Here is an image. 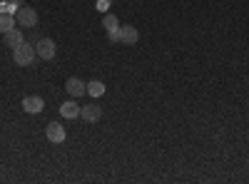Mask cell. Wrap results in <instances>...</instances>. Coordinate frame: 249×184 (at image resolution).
<instances>
[{
	"label": "cell",
	"instance_id": "7",
	"mask_svg": "<svg viewBox=\"0 0 249 184\" xmlns=\"http://www.w3.org/2000/svg\"><path fill=\"white\" fill-rule=\"evenodd\" d=\"M48 139L60 145V142H65V127L60 125V122H50L48 125Z\"/></svg>",
	"mask_w": 249,
	"mask_h": 184
},
{
	"label": "cell",
	"instance_id": "13",
	"mask_svg": "<svg viewBox=\"0 0 249 184\" xmlns=\"http://www.w3.org/2000/svg\"><path fill=\"white\" fill-rule=\"evenodd\" d=\"M102 28H105V30H115V28H120L117 17H115L112 13H105V17H102Z\"/></svg>",
	"mask_w": 249,
	"mask_h": 184
},
{
	"label": "cell",
	"instance_id": "8",
	"mask_svg": "<svg viewBox=\"0 0 249 184\" xmlns=\"http://www.w3.org/2000/svg\"><path fill=\"white\" fill-rule=\"evenodd\" d=\"M65 90H68L72 97H82V95L88 92V85L82 83V80H77V77H70L68 83H65Z\"/></svg>",
	"mask_w": 249,
	"mask_h": 184
},
{
	"label": "cell",
	"instance_id": "2",
	"mask_svg": "<svg viewBox=\"0 0 249 184\" xmlns=\"http://www.w3.org/2000/svg\"><path fill=\"white\" fill-rule=\"evenodd\" d=\"M13 15H15V23L20 28H35L37 25V13L33 8H28V5H20Z\"/></svg>",
	"mask_w": 249,
	"mask_h": 184
},
{
	"label": "cell",
	"instance_id": "6",
	"mask_svg": "<svg viewBox=\"0 0 249 184\" xmlns=\"http://www.w3.org/2000/svg\"><path fill=\"white\" fill-rule=\"evenodd\" d=\"M137 40H140V33H137L135 25H124V28H120V43H124V45H135Z\"/></svg>",
	"mask_w": 249,
	"mask_h": 184
},
{
	"label": "cell",
	"instance_id": "15",
	"mask_svg": "<svg viewBox=\"0 0 249 184\" xmlns=\"http://www.w3.org/2000/svg\"><path fill=\"white\" fill-rule=\"evenodd\" d=\"M110 5H112V3H107V0H97V3H95V8H97L100 13H107Z\"/></svg>",
	"mask_w": 249,
	"mask_h": 184
},
{
	"label": "cell",
	"instance_id": "16",
	"mask_svg": "<svg viewBox=\"0 0 249 184\" xmlns=\"http://www.w3.org/2000/svg\"><path fill=\"white\" fill-rule=\"evenodd\" d=\"M107 37H110V43H120V28L107 30Z\"/></svg>",
	"mask_w": 249,
	"mask_h": 184
},
{
	"label": "cell",
	"instance_id": "5",
	"mask_svg": "<svg viewBox=\"0 0 249 184\" xmlns=\"http://www.w3.org/2000/svg\"><path fill=\"white\" fill-rule=\"evenodd\" d=\"M80 117L85 119V122H100V117H102V110L95 105V102H90V105L80 107Z\"/></svg>",
	"mask_w": 249,
	"mask_h": 184
},
{
	"label": "cell",
	"instance_id": "14",
	"mask_svg": "<svg viewBox=\"0 0 249 184\" xmlns=\"http://www.w3.org/2000/svg\"><path fill=\"white\" fill-rule=\"evenodd\" d=\"M18 8L13 3H8V0H0V15H13Z\"/></svg>",
	"mask_w": 249,
	"mask_h": 184
},
{
	"label": "cell",
	"instance_id": "11",
	"mask_svg": "<svg viewBox=\"0 0 249 184\" xmlns=\"http://www.w3.org/2000/svg\"><path fill=\"white\" fill-rule=\"evenodd\" d=\"M13 28H15V15H0V33L5 35Z\"/></svg>",
	"mask_w": 249,
	"mask_h": 184
},
{
	"label": "cell",
	"instance_id": "9",
	"mask_svg": "<svg viewBox=\"0 0 249 184\" xmlns=\"http://www.w3.org/2000/svg\"><path fill=\"white\" fill-rule=\"evenodd\" d=\"M23 43H25V37H23V33H20L18 28H13V30L5 33V45L8 48H18V45H23Z\"/></svg>",
	"mask_w": 249,
	"mask_h": 184
},
{
	"label": "cell",
	"instance_id": "4",
	"mask_svg": "<svg viewBox=\"0 0 249 184\" xmlns=\"http://www.w3.org/2000/svg\"><path fill=\"white\" fill-rule=\"evenodd\" d=\"M43 107H45V102H43V97H37V95H30V97H25V100H23V110H25L28 115H37V112H43Z\"/></svg>",
	"mask_w": 249,
	"mask_h": 184
},
{
	"label": "cell",
	"instance_id": "1",
	"mask_svg": "<svg viewBox=\"0 0 249 184\" xmlns=\"http://www.w3.org/2000/svg\"><path fill=\"white\" fill-rule=\"evenodd\" d=\"M35 57H37V52H35V48L28 45V43L13 48V60H15V65H20V67H30V65L35 63Z\"/></svg>",
	"mask_w": 249,
	"mask_h": 184
},
{
	"label": "cell",
	"instance_id": "12",
	"mask_svg": "<svg viewBox=\"0 0 249 184\" xmlns=\"http://www.w3.org/2000/svg\"><path fill=\"white\" fill-rule=\"evenodd\" d=\"M88 95H92V97L105 95V85H102L100 80H92V83H88Z\"/></svg>",
	"mask_w": 249,
	"mask_h": 184
},
{
	"label": "cell",
	"instance_id": "18",
	"mask_svg": "<svg viewBox=\"0 0 249 184\" xmlns=\"http://www.w3.org/2000/svg\"><path fill=\"white\" fill-rule=\"evenodd\" d=\"M107 3H112V0H107Z\"/></svg>",
	"mask_w": 249,
	"mask_h": 184
},
{
	"label": "cell",
	"instance_id": "10",
	"mask_svg": "<svg viewBox=\"0 0 249 184\" xmlns=\"http://www.w3.org/2000/svg\"><path fill=\"white\" fill-rule=\"evenodd\" d=\"M60 112H62V117H65V119H75V117H80V105L70 100V102H65V105L60 107Z\"/></svg>",
	"mask_w": 249,
	"mask_h": 184
},
{
	"label": "cell",
	"instance_id": "17",
	"mask_svg": "<svg viewBox=\"0 0 249 184\" xmlns=\"http://www.w3.org/2000/svg\"><path fill=\"white\" fill-rule=\"evenodd\" d=\"M8 3H13L15 8H20V5H25V0H8Z\"/></svg>",
	"mask_w": 249,
	"mask_h": 184
},
{
	"label": "cell",
	"instance_id": "3",
	"mask_svg": "<svg viewBox=\"0 0 249 184\" xmlns=\"http://www.w3.org/2000/svg\"><path fill=\"white\" fill-rule=\"evenodd\" d=\"M35 52H37V57H43V60H53L55 57V43L50 37H40L37 45H35Z\"/></svg>",
	"mask_w": 249,
	"mask_h": 184
}]
</instances>
